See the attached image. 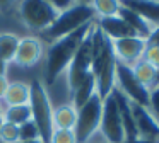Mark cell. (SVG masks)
Segmentation results:
<instances>
[{
  "label": "cell",
  "instance_id": "1",
  "mask_svg": "<svg viewBox=\"0 0 159 143\" xmlns=\"http://www.w3.org/2000/svg\"><path fill=\"white\" fill-rule=\"evenodd\" d=\"M93 22L86 24V26H82L80 29H77V31H74V32H70V34H67V36L50 43L48 50H46L45 68H43V72H45L43 82H45L46 87H48V85H53L57 82V78H60L65 73L67 67L70 65V61H72L74 54L77 53V50H79L80 43L84 41V37L87 36Z\"/></svg>",
  "mask_w": 159,
  "mask_h": 143
},
{
  "label": "cell",
  "instance_id": "2",
  "mask_svg": "<svg viewBox=\"0 0 159 143\" xmlns=\"http://www.w3.org/2000/svg\"><path fill=\"white\" fill-rule=\"evenodd\" d=\"M96 20V19H94ZM94 78H96V92L101 99H106L115 87V73H116V58L113 54L111 39H108L94 22L93 26V65H91Z\"/></svg>",
  "mask_w": 159,
  "mask_h": 143
},
{
  "label": "cell",
  "instance_id": "3",
  "mask_svg": "<svg viewBox=\"0 0 159 143\" xmlns=\"http://www.w3.org/2000/svg\"><path fill=\"white\" fill-rule=\"evenodd\" d=\"M31 87V97H29V106H31V112H33V121L38 126L39 131V138L43 143H50L52 140V133H53V106H52V99H50L48 89H46L43 78L36 77L29 82Z\"/></svg>",
  "mask_w": 159,
  "mask_h": 143
},
{
  "label": "cell",
  "instance_id": "4",
  "mask_svg": "<svg viewBox=\"0 0 159 143\" xmlns=\"http://www.w3.org/2000/svg\"><path fill=\"white\" fill-rule=\"evenodd\" d=\"M96 19V12L91 5L86 3H74L72 7L62 10L58 14V17L55 19V22L48 27L46 31H43V37L50 43L60 39V37L67 36V34L74 32V31L80 29L82 26L93 22Z\"/></svg>",
  "mask_w": 159,
  "mask_h": 143
},
{
  "label": "cell",
  "instance_id": "5",
  "mask_svg": "<svg viewBox=\"0 0 159 143\" xmlns=\"http://www.w3.org/2000/svg\"><path fill=\"white\" fill-rule=\"evenodd\" d=\"M17 12L22 24L29 31H34V32L46 31L60 14L46 0H21Z\"/></svg>",
  "mask_w": 159,
  "mask_h": 143
},
{
  "label": "cell",
  "instance_id": "6",
  "mask_svg": "<svg viewBox=\"0 0 159 143\" xmlns=\"http://www.w3.org/2000/svg\"><path fill=\"white\" fill-rule=\"evenodd\" d=\"M101 112H103V99L98 94H94L82 107L77 109V121L74 126L77 143H89L99 133Z\"/></svg>",
  "mask_w": 159,
  "mask_h": 143
},
{
  "label": "cell",
  "instance_id": "7",
  "mask_svg": "<svg viewBox=\"0 0 159 143\" xmlns=\"http://www.w3.org/2000/svg\"><path fill=\"white\" fill-rule=\"evenodd\" d=\"M93 26H91L87 36L80 43L77 53L74 54L72 61H70V65L67 67L65 73H63L67 87L70 90V97H72V92L75 90V87L80 84V80L91 72V65H93Z\"/></svg>",
  "mask_w": 159,
  "mask_h": 143
},
{
  "label": "cell",
  "instance_id": "8",
  "mask_svg": "<svg viewBox=\"0 0 159 143\" xmlns=\"http://www.w3.org/2000/svg\"><path fill=\"white\" fill-rule=\"evenodd\" d=\"M99 135L106 143H125V131L121 124L120 111L113 94L103 99V112H101Z\"/></svg>",
  "mask_w": 159,
  "mask_h": 143
},
{
  "label": "cell",
  "instance_id": "9",
  "mask_svg": "<svg viewBox=\"0 0 159 143\" xmlns=\"http://www.w3.org/2000/svg\"><path fill=\"white\" fill-rule=\"evenodd\" d=\"M115 87L125 95L130 102L139 106H149V90L140 85V82L135 78L132 67L121 65L116 61V73H115Z\"/></svg>",
  "mask_w": 159,
  "mask_h": 143
},
{
  "label": "cell",
  "instance_id": "10",
  "mask_svg": "<svg viewBox=\"0 0 159 143\" xmlns=\"http://www.w3.org/2000/svg\"><path fill=\"white\" fill-rule=\"evenodd\" d=\"M111 46H113V54L118 63L134 67L144 56V51L147 48V39L139 36L121 37V39L111 41Z\"/></svg>",
  "mask_w": 159,
  "mask_h": 143
},
{
  "label": "cell",
  "instance_id": "11",
  "mask_svg": "<svg viewBox=\"0 0 159 143\" xmlns=\"http://www.w3.org/2000/svg\"><path fill=\"white\" fill-rule=\"evenodd\" d=\"M45 54V46H43V41L38 39L34 36H28L19 39L17 44V51H16L14 56V63L19 67H34L39 63V60Z\"/></svg>",
  "mask_w": 159,
  "mask_h": 143
},
{
  "label": "cell",
  "instance_id": "12",
  "mask_svg": "<svg viewBox=\"0 0 159 143\" xmlns=\"http://www.w3.org/2000/svg\"><path fill=\"white\" fill-rule=\"evenodd\" d=\"M132 112H134L135 126H137L139 133L137 140H147V141L159 140V121L152 116L149 107L132 102Z\"/></svg>",
  "mask_w": 159,
  "mask_h": 143
},
{
  "label": "cell",
  "instance_id": "13",
  "mask_svg": "<svg viewBox=\"0 0 159 143\" xmlns=\"http://www.w3.org/2000/svg\"><path fill=\"white\" fill-rule=\"evenodd\" d=\"M111 94H113L115 101H116V106H118V111H120L121 124H123V131H125V143L135 141L139 138V133H137V126H135L134 112H132V102L116 87H113Z\"/></svg>",
  "mask_w": 159,
  "mask_h": 143
},
{
  "label": "cell",
  "instance_id": "14",
  "mask_svg": "<svg viewBox=\"0 0 159 143\" xmlns=\"http://www.w3.org/2000/svg\"><path fill=\"white\" fill-rule=\"evenodd\" d=\"M96 26L101 29V32L108 37V39L115 41V39H121V37H130V36H137L134 31L128 27V24L121 19L120 15H113V17H96Z\"/></svg>",
  "mask_w": 159,
  "mask_h": 143
},
{
  "label": "cell",
  "instance_id": "15",
  "mask_svg": "<svg viewBox=\"0 0 159 143\" xmlns=\"http://www.w3.org/2000/svg\"><path fill=\"white\" fill-rule=\"evenodd\" d=\"M121 5L142 15L154 27H159V0H120Z\"/></svg>",
  "mask_w": 159,
  "mask_h": 143
},
{
  "label": "cell",
  "instance_id": "16",
  "mask_svg": "<svg viewBox=\"0 0 159 143\" xmlns=\"http://www.w3.org/2000/svg\"><path fill=\"white\" fill-rule=\"evenodd\" d=\"M118 15L121 17V19L125 20V22L128 24V27H130L132 31H134L135 34H137L139 37H144V39H149L151 37V34L154 32L156 27L152 26L149 20H145L142 15H139V14H135L134 10L127 9V7L121 5L120 12H118Z\"/></svg>",
  "mask_w": 159,
  "mask_h": 143
},
{
  "label": "cell",
  "instance_id": "17",
  "mask_svg": "<svg viewBox=\"0 0 159 143\" xmlns=\"http://www.w3.org/2000/svg\"><path fill=\"white\" fill-rule=\"evenodd\" d=\"M29 97H31V87L26 82H9V87L5 90L4 99L0 101V104L7 107V106H21V104H29Z\"/></svg>",
  "mask_w": 159,
  "mask_h": 143
},
{
  "label": "cell",
  "instance_id": "18",
  "mask_svg": "<svg viewBox=\"0 0 159 143\" xmlns=\"http://www.w3.org/2000/svg\"><path fill=\"white\" fill-rule=\"evenodd\" d=\"M53 129H74L77 121V109L72 102H65L53 107Z\"/></svg>",
  "mask_w": 159,
  "mask_h": 143
},
{
  "label": "cell",
  "instance_id": "19",
  "mask_svg": "<svg viewBox=\"0 0 159 143\" xmlns=\"http://www.w3.org/2000/svg\"><path fill=\"white\" fill-rule=\"evenodd\" d=\"M94 94H98L96 92V78H94L93 72H89V73L80 80V84L75 87V90L72 92L70 102L74 104L75 109H79V107H82Z\"/></svg>",
  "mask_w": 159,
  "mask_h": 143
},
{
  "label": "cell",
  "instance_id": "20",
  "mask_svg": "<svg viewBox=\"0 0 159 143\" xmlns=\"http://www.w3.org/2000/svg\"><path fill=\"white\" fill-rule=\"evenodd\" d=\"M132 72H134L135 78L140 82V85H144L149 92L157 85V73H159V70L156 67H152V65H149L147 61H144V60L137 61V63L132 67Z\"/></svg>",
  "mask_w": 159,
  "mask_h": 143
},
{
  "label": "cell",
  "instance_id": "21",
  "mask_svg": "<svg viewBox=\"0 0 159 143\" xmlns=\"http://www.w3.org/2000/svg\"><path fill=\"white\" fill-rule=\"evenodd\" d=\"M2 119L9 121L16 126H21L24 123L33 119V112H31V106L29 104H21V106H7L2 111Z\"/></svg>",
  "mask_w": 159,
  "mask_h": 143
},
{
  "label": "cell",
  "instance_id": "22",
  "mask_svg": "<svg viewBox=\"0 0 159 143\" xmlns=\"http://www.w3.org/2000/svg\"><path fill=\"white\" fill-rule=\"evenodd\" d=\"M19 37L12 32H0V58L5 63L14 61L16 51H17Z\"/></svg>",
  "mask_w": 159,
  "mask_h": 143
},
{
  "label": "cell",
  "instance_id": "23",
  "mask_svg": "<svg viewBox=\"0 0 159 143\" xmlns=\"http://www.w3.org/2000/svg\"><path fill=\"white\" fill-rule=\"evenodd\" d=\"M91 7L96 12V17H113L118 15L121 9L120 0H93Z\"/></svg>",
  "mask_w": 159,
  "mask_h": 143
},
{
  "label": "cell",
  "instance_id": "24",
  "mask_svg": "<svg viewBox=\"0 0 159 143\" xmlns=\"http://www.w3.org/2000/svg\"><path fill=\"white\" fill-rule=\"evenodd\" d=\"M0 143H19V126L9 121L0 123Z\"/></svg>",
  "mask_w": 159,
  "mask_h": 143
},
{
  "label": "cell",
  "instance_id": "25",
  "mask_svg": "<svg viewBox=\"0 0 159 143\" xmlns=\"http://www.w3.org/2000/svg\"><path fill=\"white\" fill-rule=\"evenodd\" d=\"M33 140H41V138H39L38 126L31 119V121L19 126V141H33Z\"/></svg>",
  "mask_w": 159,
  "mask_h": 143
},
{
  "label": "cell",
  "instance_id": "26",
  "mask_svg": "<svg viewBox=\"0 0 159 143\" xmlns=\"http://www.w3.org/2000/svg\"><path fill=\"white\" fill-rule=\"evenodd\" d=\"M50 143H77L74 129H53Z\"/></svg>",
  "mask_w": 159,
  "mask_h": 143
},
{
  "label": "cell",
  "instance_id": "27",
  "mask_svg": "<svg viewBox=\"0 0 159 143\" xmlns=\"http://www.w3.org/2000/svg\"><path fill=\"white\" fill-rule=\"evenodd\" d=\"M142 60L147 61L149 65H152V67H156L159 70V44H154V43H149L147 41V48L144 51Z\"/></svg>",
  "mask_w": 159,
  "mask_h": 143
},
{
  "label": "cell",
  "instance_id": "28",
  "mask_svg": "<svg viewBox=\"0 0 159 143\" xmlns=\"http://www.w3.org/2000/svg\"><path fill=\"white\" fill-rule=\"evenodd\" d=\"M149 111L152 112L156 119L159 121V85H156L151 92H149Z\"/></svg>",
  "mask_w": 159,
  "mask_h": 143
},
{
  "label": "cell",
  "instance_id": "29",
  "mask_svg": "<svg viewBox=\"0 0 159 143\" xmlns=\"http://www.w3.org/2000/svg\"><path fill=\"white\" fill-rule=\"evenodd\" d=\"M46 2L50 3V5H53L58 12H62V10H65V9H69V7H72L74 3V0H46Z\"/></svg>",
  "mask_w": 159,
  "mask_h": 143
},
{
  "label": "cell",
  "instance_id": "30",
  "mask_svg": "<svg viewBox=\"0 0 159 143\" xmlns=\"http://www.w3.org/2000/svg\"><path fill=\"white\" fill-rule=\"evenodd\" d=\"M7 87H9V80H7V77H5V75H0V101L4 99Z\"/></svg>",
  "mask_w": 159,
  "mask_h": 143
},
{
  "label": "cell",
  "instance_id": "31",
  "mask_svg": "<svg viewBox=\"0 0 159 143\" xmlns=\"http://www.w3.org/2000/svg\"><path fill=\"white\" fill-rule=\"evenodd\" d=\"M12 3H14V0H0V12L9 10L12 7Z\"/></svg>",
  "mask_w": 159,
  "mask_h": 143
},
{
  "label": "cell",
  "instance_id": "32",
  "mask_svg": "<svg viewBox=\"0 0 159 143\" xmlns=\"http://www.w3.org/2000/svg\"><path fill=\"white\" fill-rule=\"evenodd\" d=\"M149 43H154V44H159V27H156L154 32L151 34V37H149Z\"/></svg>",
  "mask_w": 159,
  "mask_h": 143
},
{
  "label": "cell",
  "instance_id": "33",
  "mask_svg": "<svg viewBox=\"0 0 159 143\" xmlns=\"http://www.w3.org/2000/svg\"><path fill=\"white\" fill-rule=\"evenodd\" d=\"M7 65L9 63H5V61L0 58V75H5V72H7Z\"/></svg>",
  "mask_w": 159,
  "mask_h": 143
},
{
  "label": "cell",
  "instance_id": "34",
  "mask_svg": "<svg viewBox=\"0 0 159 143\" xmlns=\"http://www.w3.org/2000/svg\"><path fill=\"white\" fill-rule=\"evenodd\" d=\"M74 2H75V3H86V5H91V2H93V0H74Z\"/></svg>",
  "mask_w": 159,
  "mask_h": 143
},
{
  "label": "cell",
  "instance_id": "35",
  "mask_svg": "<svg viewBox=\"0 0 159 143\" xmlns=\"http://www.w3.org/2000/svg\"><path fill=\"white\" fill-rule=\"evenodd\" d=\"M19 143H43L41 140H33V141H19Z\"/></svg>",
  "mask_w": 159,
  "mask_h": 143
},
{
  "label": "cell",
  "instance_id": "36",
  "mask_svg": "<svg viewBox=\"0 0 159 143\" xmlns=\"http://www.w3.org/2000/svg\"><path fill=\"white\" fill-rule=\"evenodd\" d=\"M2 111H4V107H2V104H0V123L4 121V119H2Z\"/></svg>",
  "mask_w": 159,
  "mask_h": 143
},
{
  "label": "cell",
  "instance_id": "37",
  "mask_svg": "<svg viewBox=\"0 0 159 143\" xmlns=\"http://www.w3.org/2000/svg\"><path fill=\"white\" fill-rule=\"evenodd\" d=\"M157 85H159V73H157Z\"/></svg>",
  "mask_w": 159,
  "mask_h": 143
},
{
  "label": "cell",
  "instance_id": "38",
  "mask_svg": "<svg viewBox=\"0 0 159 143\" xmlns=\"http://www.w3.org/2000/svg\"><path fill=\"white\" fill-rule=\"evenodd\" d=\"M156 143H159V140H156Z\"/></svg>",
  "mask_w": 159,
  "mask_h": 143
}]
</instances>
